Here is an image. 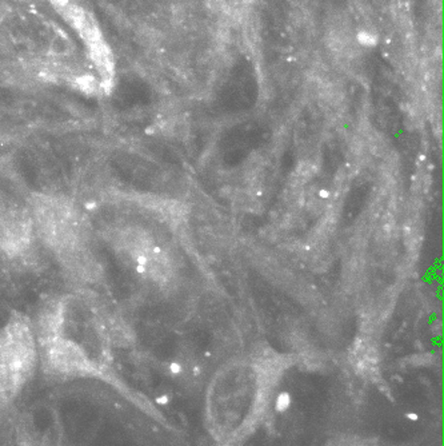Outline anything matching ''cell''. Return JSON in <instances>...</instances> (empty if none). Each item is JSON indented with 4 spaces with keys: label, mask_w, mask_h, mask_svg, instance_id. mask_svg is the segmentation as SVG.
Segmentation results:
<instances>
[{
    "label": "cell",
    "mask_w": 444,
    "mask_h": 446,
    "mask_svg": "<svg viewBox=\"0 0 444 446\" xmlns=\"http://www.w3.org/2000/svg\"><path fill=\"white\" fill-rule=\"evenodd\" d=\"M288 405H290V395L288 394H281L278 397L276 401V409L279 412H284L286 409H288Z\"/></svg>",
    "instance_id": "cell-8"
},
{
    "label": "cell",
    "mask_w": 444,
    "mask_h": 446,
    "mask_svg": "<svg viewBox=\"0 0 444 446\" xmlns=\"http://www.w3.org/2000/svg\"><path fill=\"white\" fill-rule=\"evenodd\" d=\"M112 246L139 275L160 285L169 279L171 262L168 255L144 228L138 226L117 228L112 237Z\"/></svg>",
    "instance_id": "cell-3"
},
{
    "label": "cell",
    "mask_w": 444,
    "mask_h": 446,
    "mask_svg": "<svg viewBox=\"0 0 444 446\" xmlns=\"http://www.w3.org/2000/svg\"><path fill=\"white\" fill-rule=\"evenodd\" d=\"M42 361L48 372L55 376L71 378H101L106 373L82 346L64 334L37 343Z\"/></svg>",
    "instance_id": "cell-4"
},
{
    "label": "cell",
    "mask_w": 444,
    "mask_h": 446,
    "mask_svg": "<svg viewBox=\"0 0 444 446\" xmlns=\"http://www.w3.org/2000/svg\"><path fill=\"white\" fill-rule=\"evenodd\" d=\"M64 322L63 305L56 301L48 303L46 308L42 309V313L37 318V343L55 335L63 334Z\"/></svg>",
    "instance_id": "cell-6"
},
{
    "label": "cell",
    "mask_w": 444,
    "mask_h": 446,
    "mask_svg": "<svg viewBox=\"0 0 444 446\" xmlns=\"http://www.w3.org/2000/svg\"><path fill=\"white\" fill-rule=\"evenodd\" d=\"M39 361L35 333L23 317L0 329V405L12 402L31 379Z\"/></svg>",
    "instance_id": "cell-2"
},
{
    "label": "cell",
    "mask_w": 444,
    "mask_h": 446,
    "mask_svg": "<svg viewBox=\"0 0 444 446\" xmlns=\"http://www.w3.org/2000/svg\"><path fill=\"white\" fill-rule=\"evenodd\" d=\"M31 214L0 203V249L10 255H20L30 249L33 234Z\"/></svg>",
    "instance_id": "cell-5"
},
{
    "label": "cell",
    "mask_w": 444,
    "mask_h": 446,
    "mask_svg": "<svg viewBox=\"0 0 444 446\" xmlns=\"http://www.w3.org/2000/svg\"><path fill=\"white\" fill-rule=\"evenodd\" d=\"M356 42L359 43L360 46L363 47H375L378 42H379V37L376 35L375 32L367 31V30H362L356 34Z\"/></svg>",
    "instance_id": "cell-7"
},
{
    "label": "cell",
    "mask_w": 444,
    "mask_h": 446,
    "mask_svg": "<svg viewBox=\"0 0 444 446\" xmlns=\"http://www.w3.org/2000/svg\"><path fill=\"white\" fill-rule=\"evenodd\" d=\"M33 228L39 237L72 270L83 271L90 262L87 231L79 210L68 199L37 194L31 202Z\"/></svg>",
    "instance_id": "cell-1"
}]
</instances>
